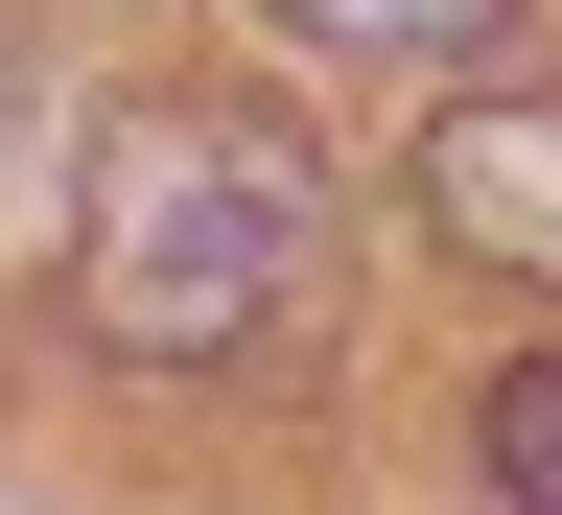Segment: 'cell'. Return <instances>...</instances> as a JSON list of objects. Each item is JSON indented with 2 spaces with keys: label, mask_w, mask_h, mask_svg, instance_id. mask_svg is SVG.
I'll use <instances>...</instances> for the list:
<instances>
[{
  "label": "cell",
  "mask_w": 562,
  "mask_h": 515,
  "mask_svg": "<svg viewBox=\"0 0 562 515\" xmlns=\"http://www.w3.org/2000/svg\"><path fill=\"white\" fill-rule=\"evenodd\" d=\"M305 305H328V141L281 94L165 70L70 141V328L117 376H258Z\"/></svg>",
  "instance_id": "1"
},
{
  "label": "cell",
  "mask_w": 562,
  "mask_h": 515,
  "mask_svg": "<svg viewBox=\"0 0 562 515\" xmlns=\"http://www.w3.org/2000/svg\"><path fill=\"white\" fill-rule=\"evenodd\" d=\"M422 211H446V258L562 281V94H469L446 141H422Z\"/></svg>",
  "instance_id": "2"
},
{
  "label": "cell",
  "mask_w": 562,
  "mask_h": 515,
  "mask_svg": "<svg viewBox=\"0 0 562 515\" xmlns=\"http://www.w3.org/2000/svg\"><path fill=\"white\" fill-rule=\"evenodd\" d=\"M469 469H492V515H562V351H516L469 399Z\"/></svg>",
  "instance_id": "3"
},
{
  "label": "cell",
  "mask_w": 562,
  "mask_h": 515,
  "mask_svg": "<svg viewBox=\"0 0 562 515\" xmlns=\"http://www.w3.org/2000/svg\"><path fill=\"white\" fill-rule=\"evenodd\" d=\"M305 47H469V24H516V0H281Z\"/></svg>",
  "instance_id": "4"
},
{
  "label": "cell",
  "mask_w": 562,
  "mask_h": 515,
  "mask_svg": "<svg viewBox=\"0 0 562 515\" xmlns=\"http://www.w3.org/2000/svg\"><path fill=\"white\" fill-rule=\"evenodd\" d=\"M0 165H24V47H0Z\"/></svg>",
  "instance_id": "5"
}]
</instances>
